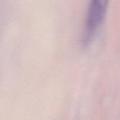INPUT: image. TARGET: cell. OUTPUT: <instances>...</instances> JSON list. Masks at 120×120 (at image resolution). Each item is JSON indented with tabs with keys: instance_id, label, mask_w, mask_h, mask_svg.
<instances>
[{
	"instance_id": "1",
	"label": "cell",
	"mask_w": 120,
	"mask_h": 120,
	"mask_svg": "<svg viewBox=\"0 0 120 120\" xmlns=\"http://www.w3.org/2000/svg\"><path fill=\"white\" fill-rule=\"evenodd\" d=\"M107 3L106 0H93L90 2L86 18L84 43H88L103 22L106 14Z\"/></svg>"
}]
</instances>
